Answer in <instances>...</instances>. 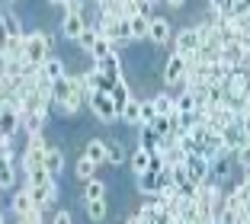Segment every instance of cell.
Segmentation results:
<instances>
[{"instance_id":"cell-5","label":"cell","mask_w":250,"mask_h":224,"mask_svg":"<svg viewBox=\"0 0 250 224\" xmlns=\"http://www.w3.org/2000/svg\"><path fill=\"white\" fill-rule=\"evenodd\" d=\"M186 71H189V61H186L183 55H177V51H173V58H170L167 67H164V80H167V83H183V80H186Z\"/></svg>"},{"instance_id":"cell-24","label":"cell","mask_w":250,"mask_h":224,"mask_svg":"<svg viewBox=\"0 0 250 224\" xmlns=\"http://www.w3.org/2000/svg\"><path fill=\"white\" fill-rule=\"evenodd\" d=\"M128 26H132V39H147V29H151V20H145V16H135V20H128Z\"/></svg>"},{"instance_id":"cell-39","label":"cell","mask_w":250,"mask_h":224,"mask_svg":"<svg viewBox=\"0 0 250 224\" xmlns=\"http://www.w3.org/2000/svg\"><path fill=\"white\" fill-rule=\"evenodd\" d=\"M138 13L145 16V20H154V16H151V13H154V3H151V0H141V3H138Z\"/></svg>"},{"instance_id":"cell-23","label":"cell","mask_w":250,"mask_h":224,"mask_svg":"<svg viewBox=\"0 0 250 224\" xmlns=\"http://www.w3.org/2000/svg\"><path fill=\"white\" fill-rule=\"evenodd\" d=\"M196 106H199V100L192 93L177 96V112H180V116H192V112H196Z\"/></svg>"},{"instance_id":"cell-26","label":"cell","mask_w":250,"mask_h":224,"mask_svg":"<svg viewBox=\"0 0 250 224\" xmlns=\"http://www.w3.org/2000/svg\"><path fill=\"white\" fill-rule=\"evenodd\" d=\"M154 122H157V106H154V100H145L141 102V128L154 125Z\"/></svg>"},{"instance_id":"cell-43","label":"cell","mask_w":250,"mask_h":224,"mask_svg":"<svg viewBox=\"0 0 250 224\" xmlns=\"http://www.w3.org/2000/svg\"><path fill=\"white\" fill-rule=\"evenodd\" d=\"M244 112H247V116H250V96H247V100H244Z\"/></svg>"},{"instance_id":"cell-31","label":"cell","mask_w":250,"mask_h":224,"mask_svg":"<svg viewBox=\"0 0 250 224\" xmlns=\"http://www.w3.org/2000/svg\"><path fill=\"white\" fill-rule=\"evenodd\" d=\"M106 160H109V163H125V147L122 144H119V141H112V144H109V151H106Z\"/></svg>"},{"instance_id":"cell-6","label":"cell","mask_w":250,"mask_h":224,"mask_svg":"<svg viewBox=\"0 0 250 224\" xmlns=\"http://www.w3.org/2000/svg\"><path fill=\"white\" fill-rule=\"evenodd\" d=\"M93 71L119 83V74H122V61H119V55L112 51V55H106V58H100V61H96V67H93Z\"/></svg>"},{"instance_id":"cell-19","label":"cell","mask_w":250,"mask_h":224,"mask_svg":"<svg viewBox=\"0 0 250 224\" xmlns=\"http://www.w3.org/2000/svg\"><path fill=\"white\" fill-rule=\"evenodd\" d=\"M215 224H241V215H237L234 208H228L225 199H221V205L215 208Z\"/></svg>"},{"instance_id":"cell-14","label":"cell","mask_w":250,"mask_h":224,"mask_svg":"<svg viewBox=\"0 0 250 224\" xmlns=\"http://www.w3.org/2000/svg\"><path fill=\"white\" fill-rule=\"evenodd\" d=\"M42 74H45L48 80H52V83L64 80V77H67V74H64V61H61V58H48V61L42 64Z\"/></svg>"},{"instance_id":"cell-28","label":"cell","mask_w":250,"mask_h":224,"mask_svg":"<svg viewBox=\"0 0 250 224\" xmlns=\"http://www.w3.org/2000/svg\"><path fill=\"white\" fill-rule=\"evenodd\" d=\"M106 195V186L100 180H90L87 183V192H83V199H87V202H96V199H103Z\"/></svg>"},{"instance_id":"cell-18","label":"cell","mask_w":250,"mask_h":224,"mask_svg":"<svg viewBox=\"0 0 250 224\" xmlns=\"http://www.w3.org/2000/svg\"><path fill=\"white\" fill-rule=\"evenodd\" d=\"M106 151H109V144H103V141H87V151H83V157H90L93 163H103L106 160Z\"/></svg>"},{"instance_id":"cell-22","label":"cell","mask_w":250,"mask_h":224,"mask_svg":"<svg viewBox=\"0 0 250 224\" xmlns=\"http://www.w3.org/2000/svg\"><path fill=\"white\" fill-rule=\"evenodd\" d=\"M71 93H77V90H74V83H71V74H67L64 80H58V83H55V102L61 106V102H64Z\"/></svg>"},{"instance_id":"cell-13","label":"cell","mask_w":250,"mask_h":224,"mask_svg":"<svg viewBox=\"0 0 250 224\" xmlns=\"http://www.w3.org/2000/svg\"><path fill=\"white\" fill-rule=\"evenodd\" d=\"M20 125H22V116L16 112L13 106H3V125H0V128H3V135L13 138V131L20 128Z\"/></svg>"},{"instance_id":"cell-16","label":"cell","mask_w":250,"mask_h":224,"mask_svg":"<svg viewBox=\"0 0 250 224\" xmlns=\"http://www.w3.org/2000/svg\"><path fill=\"white\" fill-rule=\"evenodd\" d=\"M112 102H116V109H119V116H122V109L128 106V102H132V93H128V83H125V80H119L116 87H112Z\"/></svg>"},{"instance_id":"cell-33","label":"cell","mask_w":250,"mask_h":224,"mask_svg":"<svg viewBox=\"0 0 250 224\" xmlns=\"http://www.w3.org/2000/svg\"><path fill=\"white\" fill-rule=\"evenodd\" d=\"M96 42H100V32H96V29H87V32L81 36V48H83V51H90V55H93Z\"/></svg>"},{"instance_id":"cell-11","label":"cell","mask_w":250,"mask_h":224,"mask_svg":"<svg viewBox=\"0 0 250 224\" xmlns=\"http://www.w3.org/2000/svg\"><path fill=\"white\" fill-rule=\"evenodd\" d=\"M45 170H48L52 180H58V176L64 173V154H61L58 147H48V154H45Z\"/></svg>"},{"instance_id":"cell-27","label":"cell","mask_w":250,"mask_h":224,"mask_svg":"<svg viewBox=\"0 0 250 224\" xmlns=\"http://www.w3.org/2000/svg\"><path fill=\"white\" fill-rule=\"evenodd\" d=\"M122 119H125V122H128V125H141V102H128V106H125L122 109Z\"/></svg>"},{"instance_id":"cell-10","label":"cell","mask_w":250,"mask_h":224,"mask_svg":"<svg viewBox=\"0 0 250 224\" xmlns=\"http://www.w3.org/2000/svg\"><path fill=\"white\" fill-rule=\"evenodd\" d=\"M29 195H32V202H36L39 208H48V205L55 202V180L45 183V186H32Z\"/></svg>"},{"instance_id":"cell-36","label":"cell","mask_w":250,"mask_h":224,"mask_svg":"<svg viewBox=\"0 0 250 224\" xmlns=\"http://www.w3.org/2000/svg\"><path fill=\"white\" fill-rule=\"evenodd\" d=\"M13 183H16V170H13V163H3V173H0V186L10 189Z\"/></svg>"},{"instance_id":"cell-40","label":"cell","mask_w":250,"mask_h":224,"mask_svg":"<svg viewBox=\"0 0 250 224\" xmlns=\"http://www.w3.org/2000/svg\"><path fill=\"white\" fill-rule=\"evenodd\" d=\"M237 160H241V166H244V170H250V144H244L241 151H237Z\"/></svg>"},{"instance_id":"cell-4","label":"cell","mask_w":250,"mask_h":224,"mask_svg":"<svg viewBox=\"0 0 250 224\" xmlns=\"http://www.w3.org/2000/svg\"><path fill=\"white\" fill-rule=\"evenodd\" d=\"M173 51H177V55H183L186 61H192V58L199 55V32H196V29H183V32L177 36Z\"/></svg>"},{"instance_id":"cell-21","label":"cell","mask_w":250,"mask_h":224,"mask_svg":"<svg viewBox=\"0 0 250 224\" xmlns=\"http://www.w3.org/2000/svg\"><path fill=\"white\" fill-rule=\"evenodd\" d=\"M154 106H157V116H173V112H177V100H170L167 93H157L154 96Z\"/></svg>"},{"instance_id":"cell-15","label":"cell","mask_w":250,"mask_h":224,"mask_svg":"<svg viewBox=\"0 0 250 224\" xmlns=\"http://www.w3.org/2000/svg\"><path fill=\"white\" fill-rule=\"evenodd\" d=\"M161 183H164V176H161V173H151V170H147L145 176H138V189H141L145 195H157Z\"/></svg>"},{"instance_id":"cell-35","label":"cell","mask_w":250,"mask_h":224,"mask_svg":"<svg viewBox=\"0 0 250 224\" xmlns=\"http://www.w3.org/2000/svg\"><path fill=\"white\" fill-rule=\"evenodd\" d=\"M106 55H112V42L100 36V42H96V48H93V58L100 61V58H106Z\"/></svg>"},{"instance_id":"cell-3","label":"cell","mask_w":250,"mask_h":224,"mask_svg":"<svg viewBox=\"0 0 250 224\" xmlns=\"http://www.w3.org/2000/svg\"><path fill=\"white\" fill-rule=\"evenodd\" d=\"M87 102H90V109H93V116L100 119V122L112 125L119 119V109H116V102H112L109 93H93V96H87Z\"/></svg>"},{"instance_id":"cell-37","label":"cell","mask_w":250,"mask_h":224,"mask_svg":"<svg viewBox=\"0 0 250 224\" xmlns=\"http://www.w3.org/2000/svg\"><path fill=\"white\" fill-rule=\"evenodd\" d=\"M212 173H215V180H228V157H218L212 163Z\"/></svg>"},{"instance_id":"cell-12","label":"cell","mask_w":250,"mask_h":224,"mask_svg":"<svg viewBox=\"0 0 250 224\" xmlns=\"http://www.w3.org/2000/svg\"><path fill=\"white\" fill-rule=\"evenodd\" d=\"M45 119H48V112L36 109V112H29V116H22V128L29 131V135H42V125H45Z\"/></svg>"},{"instance_id":"cell-30","label":"cell","mask_w":250,"mask_h":224,"mask_svg":"<svg viewBox=\"0 0 250 224\" xmlns=\"http://www.w3.org/2000/svg\"><path fill=\"white\" fill-rule=\"evenodd\" d=\"M87 218H90V221H103V218H106V202H103V199L87 202Z\"/></svg>"},{"instance_id":"cell-42","label":"cell","mask_w":250,"mask_h":224,"mask_svg":"<svg viewBox=\"0 0 250 224\" xmlns=\"http://www.w3.org/2000/svg\"><path fill=\"white\" fill-rule=\"evenodd\" d=\"M241 128L247 131V138H250V116H247V112H244V116H241Z\"/></svg>"},{"instance_id":"cell-34","label":"cell","mask_w":250,"mask_h":224,"mask_svg":"<svg viewBox=\"0 0 250 224\" xmlns=\"http://www.w3.org/2000/svg\"><path fill=\"white\" fill-rule=\"evenodd\" d=\"M81 100H87V96H83V93H71L64 102H61V112H71V116H74V112L81 109Z\"/></svg>"},{"instance_id":"cell-25","label":"cell","mask_w":250,"mask_h":224,"mask_svg":"<svg viewBox=\"0 0 250 224\" xmlns=\"http://www.w3.org/2000/svg\"><path fill=\"white\" fill-rule=\"evenodd\" d=\"M74 173L81 176V180L90 183V180H93V173H96V163L90 157H81V160H77V166H74Z\"/></svg>"},{"instance_id":"cell-1","label":"cell","mask_w":250,"mask_h":224,"mask_svg":"<svg viewBox=\"0 0 250 224\" xmlns=\"http://www.w3.org/2000/svg\"><path fill=\"white\" fill-rule=\"evenodd\" d=\"M55 45V39L48 32H32L26 36V64L29 67H42L48 61V48Z\"/></svg>"},{"instance_id":"cell-8","label":"cell","mask_w":250,"mask_h":224,"mask_svg":"<svg viewBox=\"0 0 250 224\" xmlns=\"http://www.w3.org/2000/svg\"><path fill=\"white\" fill-rule=\"evenodd\" d=\"M147 39L154 45H167L170 42V22L164 20V16H154V20H151V29H147Z\"/></svg>"},{"instance_id":"cell-20","label":"cell","mask_w":250,"mask_h":224,"mask_svg":"<svg viewBox=\"0 0 250 224\" xmlns=\"http://www.w3.org/2000/svg\"><path fill=\"white\" fill-rule=\"evenodd\" d=\"M132 170H135V176H145L147 170H151V154L138 147V151L132 154Z\"/></svg>"},{"instance_id":"cell-2","label":"cell","mask_w":250,"mask_h":224,"mask_svg":"<svg viewBox=\"0 0 250 224\" xmlns=\"http://www.w3.org/2000/svg\"><path fill=\"white\" fill-rule=\"evenodd\" d=\"M186 173H189V186L199 189V186H206V183L212 180V163H208L206 157H199V154H189V157H186Z\"/></svg>"},{"instance_id":"cell-7","label":"cell","mask_w":250,"mask_h":224,"mask_svg":"<svg viewBox=\"0 0 250 224\" xmlns=\"http://www.w3.org/2000/svg\"><path fill=\"white\" fill-rule=\"evenodd\" d=\"M90 29V22L83 20V16H64V22H61V32H64L67 39H74V42H81V36Z\"/></svg>"},{"instance_id":"cell-29","label":"cell","mask_w":250,"mask_h":224,"mask_svg":"<svg viewBox=\"0 0 250 224\" xmlns=\"http://www.w3.org/2000/svg\"><path fill=\"white\" fill-rule=\"evenodd\" d=\"M29 180H26V189H32V186H45V183H52V176H48V170H32V173H26Z\"/></svg>"},{"instance_id":"cell-38","label":"cell","mask_w":250,"mask_h":224,"mask_svg":"<svg viewBox=\"0 0 250 224\" xmlns=\"http://www.w3.org/2000/svg\"><path fill=\"white\" fill-rule=\"evenodd\" d=\"M234 195L241 199V202H250V170H247V176H244V183L234 189Z\"/></svg>"},{"instance_id":"cell-17","label":"cell","mask_w":250,"mask_h":224,"mask_svg":"<svg viewBox=\"0 0 250 224\" xmlns=\"http://www.w3.org/2000/svg\"><path fill=\"white\" fill-rule=\"evenodd\" d=\"M81 80H83V96L103 93V77H100L96 71H87V74H81Z\"/></svg>"},{"instance_id":"cell-41","label":"cell","mask_w":250,"mask_h":224,"mask_svg":"<svg viewBox=\"0 0 250 224\" xmlns=\"http://www.w3.org/2000/svg\"><path fill=\"white\" fill-rule=\"evenodd\" d=\"M55 224H71V211H58V215H55Z\"/></svg>"},{"instance_id":"cell-9","label":"cell","mask_w":250,"mask_h":224,"mask_svg":"<svg viewBox=\"0 0 250 224\" xmlns=\"http://www.w3.org/2000/svg\"><path fill=\"white\" fill-rule=\"evenodd\" d=\"M10 208H13V211H16V215H20V218H22V215H29V211H36V208H39V205H36V202H32V195H29V189L22 186V189H20V192H16V195H13V202H10Z\"/></svg>"},{"instance_id":"cell-32","label":"cell","mask_w":250,"mask_h":224,"mask_svg":"<svg viewBox=\"0 0 250 224\" xmlns=\"http://www.w3.org/2000/svg\"><path fill=\"white\" fill-rule=\"evenodd\" d=\"M3 32H7V39H22V32H20V26H16V16H10V13H3Z\"/></svg>"}]
</instances>
